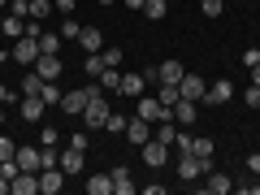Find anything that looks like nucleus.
I'll use <instances>...</instances> for the list:
<instances>
[{
  "mask_svg": "<svg viewBox=\"0 0 260 195\" xmlns=\"http://www.w3.org/2000/svg\"><path fill=\"white\" fill-rule=\"evenodd\" d=\"M135 117H143V121H152V126H156V121H174V109H165L156 95L143 91L139 100H135Z\"/></svg>",
  "mask_w": 260,
  "mask_h": 195,
  "instance_id": "nucleus-2",
  "label": "nucleus"
},
{
  "mask_svg": "<svg viewBox=\"0 0 260 195\" xmlns=\"http://www.w3.org/2000/svg\"><path fill=\"white\" fill-rule=\"evenodd\" d=\"M200 9H204V18H221V13H225V0H200Z\"/></svg>",
  "mask_w": 260,
  "mask_h": 195,
  "instance_id": "nucleus-31",
  "label": "nucleus"
},
{
  "mask_svg": "<svg viewBox=\"0 0 260 195\" xmlns=\"http://www.w3.org/2000/svg\"><path fill=\"white\" fill-rule=\"evenodd\" d=\"M39 52H61V35H39Z\"/></svg>",
  "mask_w": 260,
  "mask_h": 195,
  "instance_id": "nucleus-35",
  "label": "nucleus"
},
{
  "mask_svg": "<svg viewBox=\"0 0 260 195\" xmlns=\"http://www.w3.org/2000/svg\"><path fill=\"white\" fill-rule=\"evenodd\" d=\"M247 78H251V83L260 87V61H256V65H251V70H247Z\"/></svg>",
  "mask_w": 260,
  "mask_h": 195,
  "instance_id": "nucleus-45",
  "label": "nucleus"
},
{
  "mask_svg": "<svg viewBox=\"0 0 260 195\" xmlns=\"http://www.w3.org/2000/svg\"><path fill=\"white\" fill-rule=\"evenodd\" d=\"M126 5H130V9H143V5H148V0H126Z\"/></svg>",
  "mask_w": 260,
  "mask_h": 195,
  "instance_id": "nucleus-47",
  "label": "nucleus"
},
{
  "mask_svg": "<svg viewBox=\"0 0 260 195\" xmlns=\"http://www.w3.org/2000/svg\"><path fill=\"white\" fill-rule=\"evenodd\" d=\"M26 9H30V18H39V22H44L48 13H52V0H26Z\"/></svg>",
  "mask_w": 260,
  "mask_h": 195,
  "instance_id": "nucleus-29",
  "label": "nucleus"
},
{
  "mask_svg": "<svg viewBox=\"0 0 260 195\" xmlns=\"http://www.w3.org/2000/svg\"><path fill=\"white\" fill-rule=\"evenodd\" d=\"M195 117H200V100H178V104H174V121H178V126L191 130Z\"/></svg>",
  "mask_w": 260,
  "mask_h": 195,
  "instance_id": "nucleus-11",
  "label": "nucleus"
},
{
  "mask_svg": "<svg viewBox=\"0 0 260 195\" xmlns=\"http://www.w3.org/2000/svg\"><path fill=\"white\" fill-rule=\"evenodd\" d=\"M117 91L126 95V100H139V95L148 91V78H143V74H121V83H117Z\"/></svg>",
  "mask_w": 260,
  "mask_h": 195,
  "instance_id": "nucleus-10",
  "label": "nucleus"
},
{
  "mask_svg": "<svg viewBox=\"0 0 260 195\" xmlns=\"http://www.w3.org/2000/svg\"><path fill=\"white\" fill-rule=\"evenodd\" d=\"M13 195H39V174L35 169H18V178H9Z\"/></svg>",
  "mask_w": 260,
  "mask_h": 195,
  "instance_id": "nucleus-7",
  "label": "nucleus"
},
{
  "mask_svg": "<svg viewBox=\"0 0 260 195\" xmlns=\"http://www.w3.org/2000/svg\"><path fill=\"white\" fill-rule=\"evenodd\" d=\"M78 44H83L87 52H100V48H104V35H100L95 26H83V35H78Z\"/></svg>",
  "mask_w": 260,
  "mask_h": 195,
  "instance_id": "nucleus-24",
  "label": "nucleus"
},
{
  "mask_svg": "<svg viewBox=\"0 0 260 195\" xmlns=\"http://www.w3.org/2000/svg\"><path fill=\"white\" fill-rule=\"evenodd\" d=\"M0 9H9V0H0Z\"/></svg>",
  "mask_w": 260,
  "mask_h": 195,
  "instance_id": "nucleus-48",
  "label": "nucleus"
},
{
  "mask_svg": "<svg viewBox=\"0 0 260 195\" xmlns=\"http://www.w3.org/2000/svg\"><path fill=\"white\" fill-rule=\"evenodd\" d=\"M104 130H109V135H126V113H113V109H109V121H104Z\"/></svg>",
  "mask_w": 260,
  "mask_h": 195,
  "instance_id": "nucleus-28",
  "label": "nucleus"
},
{
  "mask_svg": "<svg viewBox=\"0 0 260 195\" xmlns=\"http://www.w3.org/2000/svg\"><path fill=\"white\" fill-rule=\"evenodd\" d=\"M165 156H169V143H160V139H148V143H143V160H148L152 169L165 165Z\"/></svg>",
  "mask_w": 260,
  "mask_h": 195,
  "instance_id": "nucleus-14",
  "label": "nucleus"
},
{
  "mask_svg": "<svg viewBox=\"0 0 260 195\" xmlns=\"http://www.w3.org/2000/svg\"><path fill=\"white\" fill-rule=\"evenodd\" d=\"M156 74H160V83H178L186 70H182V61H160V65H156Z\"/></svg>",
  "mask_w": 260,
  "mask_h": 195,
  "instance_id": "nucleus-22",
  "label": "nucleus"
},
{
  "mask_svg": "<svg viewBox=\"0 0 260 195\" xmlns=\"http://www.w3.org/2000/svg\"><path fill=\"white\" fill-rule=\"evenodd\" d=\"M39 143H44V148H52V143H56V130L44 126V130H39Z\"/></svg>",
  "mask_w": 260,
  "mask_h": 195,
  "instance_id": "nucleus-39",
  "label": "nucleus"
},
{
  "mask_svg": "<svg viewBox=\"0 0 260 195\" xmlns=\"http://www.w3.org/2000/svg\"><path fill=\"white\" fill-rule=\"evenodd\" d=\"M78 35H83V26H78L74 18H65L61 22V39H78Z\"/></svg>",
  "mask_w": 260,
  "mask_h": 195,
  "instance_id": "nucleus-36",
  "label": "nucleus"
},
{
  "mask_svg": "<svg viewBox=\"0 0 260 195\" xmlns=\"http://www.w3.org/2000/svg\"><path fill=\"white\" fill-rule=\"evenodd\" d=\"M61 186H65V169L61 165H44V169H39V191H44V195H56Z\"/></svg>",
  "mask_w": 260,
  "mask_h": 195,
  "instance_id": "nucleus-6",
  "label": "nucleus"
},
{
  "mask_svg": "<svg viewBox=\"0 0 260 195\" xmlns=\"http://www.w3.org/2000/svg\"><path fill=\"white\" fill-rule=\"evenodd\" d=\"M208 169H213V160H200V156H191V152L178 156V178H182V182H200Z\"/></svg>",
  "mask_w": 260,
  "mask_h": 195,
  "instance_id": "nucleus-3",
  "label": "nucleus"
},
{
  "mask_svg": "<svg viewBox=\"0 0 260 195\" xmlns=\"http://www.w3.org/2000/svg\"><path fill=\"white\" fill-rule=\"evenodd\" d=\"M247 169H251V174H260V152H251V156H247Z\"/></svg>",
  "mask_w": 260,
  "mask_h": 195,
  "instance_id": "nucleus-44",
  "label": "nucleus"
},
{
  "mask_svg": "<svg viewBox=\"0 0 260 195\" xmlns=\"http://www.w3.org/2000/svg\"><path fill=\"white\" fill-rule=\"evenodd\" d=\"M100 56H104V65H113V70L121 65V48H100Z\"/></svg>",
  "mask_w": 260,
  "mask_h": 195,
  "instance_id": "nucleus-37",
  "label": "nucleus"
},
{
  "mask_svg": "<svg viewBox=\"0 0 260 195\" xmlns=\"http://www.w3.org/2000/svg\"><path fill=\"white\" fill-rule=\"evenodd\" d=\"M83 160H87V152H83V148H74V143H70V148L61 152V169H65V178H74V174H83Z\"/></svg>",
  "mask_w": 260,
  "mask_h": 195,
  "instance_id": "nucleus-9",
  "label": "nucleus"
},
{
  "mask_svg": "<svg viewBox=\"0 0 260 195\" xmlns=\"http://www.w3.org/2000/svg\"><path fill=\"white\" fill-rule=\"evenodd\" d=\"M156 100L165 104V109H174V104L182 100V91H178V83H160V91H156Z\"/></svg>",
  "mask_w": 260,
  "mask_h": 195,
  "instance_id": "nucleus-26",
  "label": "nucleus"
},
{
  "mask_svg": "<svg viewBox=\"0 0 260 195\" xmlns=\"http://www.w3.org/2000/svg\"><path fill=\"white\" fill-rule=\"evenodd\" d=\"M44 109H48L44 95H26V100H22V117L26 121H44Z\"/></svg>",
  "mask_w": 260,
  "mask_h": 195,
  "instance_id": "nucleus-17",
  "label": "nucleus"
},
{
  "mask_svg": "<svg viewBox=\"0 0 260 195\" xmlns=\"http://www.w3.org/2000/svg\"><path fill=\"white\" fill-rule=\"evenodd\" d=\"M39 95H44L48 109H56V104H61V87H56V83H44V91H39Z\"/></svg>",
  "mask_w": 260,
  "mask_h": 195,
  "instance_id": "nucleus-30",
  "label": "nucleus"
},
{
  "mask_svg": "<svg viewBox=\"0 0 260 195\" xmlns=\"http://www.w3.org/2000/svg\"><path fill=\"white\" fill-rule=\"evenodd\" d=\"M13 160H18L22 169H35V174L44 169V160H39V148H18V156H13Z\"/></svg>",
  "mask_w": 260,
  "mask_h": 195,
  "instance_id": "nucleus-20",
  "label": "nucleus"
},
{
  "mask_svg": "<svg viewBox=\"0 0 260 195\" xmlns=\"http://www.w3.org/2000/svg\"><path fill=\"white\" fill-rule=\"evenodd\" d=\"M104 121H109V104H104V95H100V83H95V87H87L83 126H87V130H104Z\"/></svg>",
  "mask_w": 260,
  "mask_h": 195,
  "instance_id": "nucleus-1",
  "label": "nucleus"
},
{
  "mask_svg": "<svg viewBox=\"0 0 260 195\" xmlns=\"http://www.w3.org/2000/svg\"><path fill=\"white\" fill-rule=\"evenodd\" d=\"M30 70H35L44 83H56V78H61V52H39V61L30 65Z\"/></svg>",
  "mask_w": 260,
  "mask_h": 195,
  "instance_id": "nucleus-5",
  "label": "nucleus"
},
{
  "mask_svg": "<svg viewBox=\"0 0 260 195\" xmlns=\"http://www.w3.org/2000/svg\"><path fill=\"white\" fill-rule=\"evenodd\" d=\"M100 5H113V0H100Z\"/></svg>",
  "mask_w": 260,
  "mask_h": 195,
  "instance_id": "nucleus-49",
  "label": "nucleus"
},
{
  "mask_svg": "<svg viewBox=\"0 0 260 195\" xmlns=\"http://www.w3.org/2000/svg\"><path fill=\"white\" fill-rule=\"evenodd\" d=\"M178 91H182V100H204L208 83L200 74H182V78H178Z\"/></svg>",
  "mask_w": 260,
  "mask_h": 195,
  "instance_id": "nucleus-8",
  "label": "nucleus"
},
{
  "mask_svg": "<svg viewBox=\"0 0 260 195\" xmlns=\"http://www.w3.org/2000/svg\"><path fill=\"white\" fill-rule=\"evenodd\" d=\"M9 52H13V61H18V65H26V70H30V65L39 61V39H30V35H18Z\"/></svg>",
  "mask_w": 260,
  "mask_h": 195,
  "instance_id": "nucleus-4",
  "label": "nucleus"
},
{
  "mask_svg": "<svg viewBox=\"0 0 260 195\" xmlns=\"http://www.w3.org/2000/svg\"><path fill=\"white\" fill-rule=\"evenodd\" d=\"M87 195H113V178L109 174H91L87 178Z\"/></svg>",
  "mask_w": 260,
  "mask_h": 195,
  "instance_id": "nucleus-19",
  "label": "nucleus"
},
{
  "mask_svg": "<svg viewBox=\"0 0 260 195\" xmlns=\"http://www.w3.org/2000/svg\"><path fill=\"white\" fill-rule=\"evenodd\" d=\"M61 109H65V113H74V117H83V109H87V87H78V91L61 95Z\"/></svg>",
  "mask_w": 260,
  "mask_h": 195,
  "instance_id": "nucleus-16",
  "label": "nucleus"
},
{
  "mask_svg": "<svg viewBox=\"0 0 260 195\" xmlns=\"http://www.w3.org/2000/svg\"><path fill=\"white\" fill-rule=\"evenodd\" d=\"M256 186H260V174H256Z\"/></svg>",
  "mask_w": 260,
  "mask_h": 195,
  "instance_id": "nucleus-50",
  "label": "nucleus"
},
{
  "mask_svg": "<svg viewBox=\"0 0 260 195\" xmlns=\"http://www.w3.org/2000/svg\"><path fill=\"white\" fill-rule=\"evenodd\" d=\"M95 83H100V87H109V91H117V83H121V74H117V70H113V65H109V70H104V74L95 78Z\"/></svg>",
  "mask_w": 260,
  "mask_h": 195,
  "instance_id": "nucleus-33",
  "label": "nucleus"
},
{
  "mask_svg": "<svg viewBox=\"0 0 260 195\" xmlns=\"http://www.w3.org/2000/svg\"><path fill=\"white\" fill-rule=\"evenodd\" d=\"M126 139L143 148V143L152 139V121H143V117H130V121H126Z\"/></svg>",
  "mask_w": 260,
  "mask_h": 195,
  "instance_id": "nucleus-13",
  "label": "nucleus"
},
{
  "mask_svg": "<svg viewBox=\"0 0 260 195\" xmlns=\"http://www.w3.org/2000/svg\"><path fill=\"white\" fill-rule=\"evenodd\" d=\"M44 91V78L35 74V70H26V78H22V95H39Z\"/></svg>",
  "mask_w": 260,
  "mask_h": 195,
  "instance_id": "nucleus-27",
  "label": "nucleus"
},
{
  "mask_svg": "<svg viewBox=\"0 0 260 195\" xmlns=\"http://www.w3.org/2000/svg\"><path fill=\"white\" fill-rule=\"evenodd\" d=\"M104 70H109V65H104V56H100V52H87V61H83V74H87V78H100Z\"/></svg>",
  "mask_w": 260,
  "mask_h": 195,
  "instance_id": "nucleus-25",
  "label": "nucleus"
},
{
  "mask_svg": "<svg viewBox=\"0 0 260 195\" xmlns=\"http://www.w3.org/2000/svg\"><path fill=\"white\" fill-rule=\"evenodd\" d=\"M22 30H26V18H18V13H5V22H0V35H9V39H18Z\"/></svg>",
  "mask_w": 260,
  "mask_h": 195,
  "instance_id": "nucleus-21",
  "label": "nucleus"
},
{
  "mask_svg": "<svg viewBox=\"0 0 260 195\" xmlns=\"http://www.w3.org/2000/svg\"><path fill=\"white\" fill-rule=\"evenodd\" d=\"M230 178H225V174H217V169H208V174H204V191H213V195H225V191H230Z\"/></svg>",
  "mask_w": 260,
  "mask_h": 195,
  "instance_id": "nucleus-18",
  "label": "nucleus"
},
{
  "mask_svg": "<svg viewBox=\"0 0 260 195\" xmlns=\"http://www.w3.org/2000/svg\"><path fill=\"white\" fill-rule=\"evenodd\" d=\"M109 178H113V195H135V178H130L126 165H117Z\"/></svg>",
  "mask_w": 260,
  "mask_h": 195,
  "instance_id": "nucleus-15",
  "label": "nucleus"
},
{
  "mask_svg": "<svg viewBox=\"0 0 260 195\" xmlns=\"http://www.w3.org/2000/svg\"><path fill=\"white\" fill-rule=\"evenodd\" d=\"M143 13H148L152 22H160V18H165L169 9H165V0H148V5H143Z\"/></svg>",
  "mask_w": 260,
  "mask_h": 195,
  "instance_id": "nucleus-32",
  "label": "nucleus"
},
{
  "mask_svg": "<svg viewBox=\"0 0 260 195\" xmlns=\"http://www.w3.org/2000/svg\"><path fill=\"white\" fill-rule=\"evenodd\" d=\"M260 61V48H247V52H243V65H247V70H251V65H256Z\"/></svg>",
  "mask_w": 260,
  "mask_h": 195,
  "instance_id": "nucleus-42",
  "label": "nucleus"
},
{
  "mask_svg": "<svg viewBox=\"0 0 260 195\" xmlns=\"http://www.w3.org/2000/svg\"><path fill=\"white\" fill-rule=\"evenodd\" d=\"M74 5L78 0H52V9H61V13H74Z\"/></svg>",
  "mask_w": 260,
  "mask_h": 195,
  "instance_id": "nucleus-43",
  "label": "nucleus"
},
{
  "mask_svg": "<svg viewBox=\"0 0 260 195\" xmlns=\"http://www.w3.org/2000/svg\"><path fill=\"white\" fill-rule=\"evenodd\" d=\"M22 35H30V39H39V35H44V30H39V18H30V22H26V30H22Z\"/></svg>",
  "mask_w": 260,
  "mask_h": 195,
  "instance_id": "nucleus-40",
  "label": "nucleus"
},
{
  "mask_svg": "<svg viewBox=\"0 0 260 195\" xmlns=\"http://www.w3.org/2000/svg\"><path fill=\"white\" fill-rule=\"evenodd\" d=\"M213 148H217V143L208 139V135H195V139H191V156H200V160H213Z\"/></svg>",
  "mask_w": 260,
  "mask_h": 195,
  "instance_id": "nucleus-23",
  "label": "nucleus"
},
{
  "mask_svg": "<svg viewBox=\"0 0 260 195\" xmlns=\"http://www.w3.org/2000/svg\"><path fill=\"white\" fill-rule=\"evenodd\" d=\"M70 143H74V148H83V152H87V126L78 130V135H70Z\"/></svg>",
  "mask_w": 260,
  "mask_h": 195,
  "instance_id": "nucleus-41",
  "label": "nucleus"
},
{
  "mask_svg": "<svg viewBox=\"0 0 260 195\" xmlns=\"http://www.w3.org/2000/svg\"><path fill=\"white\" fill-rule=\"evenodd\" d=\"M9 100H13V91H9L5 83H0V104H9Z\"/></svg>",
  "mask_w": 260,
  "mask_h": 195,
  "instance_id": "nucleus-46",
  "label": "nucleus"
},
{
  "mask_svg": "<svg viewBox=\"0 0 260 195\" xmlns=\"http://www.w3.org/2000/svg\"><path fill=\"white\" fill-rule=\"evenodd\" d=\"M0 22H5V13H0Z\"/></svg>",
  "mask_w": 260,
  "mask_h": 195,
  "instance_id": "nucleus-51",
  "label": "nucleus"
},
{
  "mask_svg": "<svg viewBox=\"0 0 260 195\" xmlns=\"http://www.w3.org/2000/svg\"><path fill=\"white\" fill-rule=\"evenodd\" d=\"M13 156H18V143L9 135H0V160H13Z\"/></svg>",
  "mask_w": 260,
  "mask_h": 195,
  "instance_id": "nucleus-34",
  "label": "nucleus"
},
{
  "mask_svg": "<svg viewBox=\"0 0 260 195\" xmlns=\"http://www.w3.org/2000/svg\"><path fill=\"white\" fill-rule=\"evenodd\" d=\"M243 104H247V109H260V87H256V83L243 91Z\"/></svg>",
  "mask_w": 260,
  "mask_h": 195,
  "instance_id": "nucleus-38",
  "label": "nucleus"
},
{
  "mask_svg": "<svg viewBox=\"0 0 260 195\" xmlns=\"http://www.w3.org/2000/svg\"><path fill=\"white\" fill-rule=\"evenodd\" d=\"M234 95V83L230 78H217V83H208V91H204V104H225Z\"/></svg>",
  "mask_w": 260,
  "mask_h": 195,
  "instance_id": "nucleus-12",
  "label": "nucleus"
}]
</instances>
